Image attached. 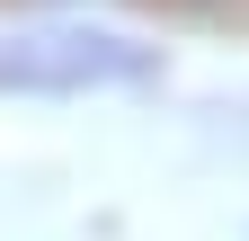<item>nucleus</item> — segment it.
Listing matches in <instances>:
<instances>
[{"label":"nucleus","instance_id":"obj_2","mask_svg":"<svg viewBox=\"0 0 249 241\" xmlns=\"http://www.w3.org/2000/svg\"><path fill=\"white\" fill-rule=\"evenodd\" d=\"M45 9H71V0H45Z\"/></svg>","mask_w":249,"mask_h":241},{"label":"nucleus","instance_id":"obj_1","mask_svg":"<svg viewBox=\"0 0 249 241\" xmlns=\"http://www.w3.org/2000/svg\"><path fill=\"white\" fill-rule=\"evenodd\" d=\"M151 80H160V45L89 18H45L0 36V99H98V89H151Z\"/></svg>","mask_w":249,"mask_h":241}]
</instances>
